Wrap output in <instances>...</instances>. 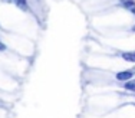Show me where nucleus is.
I'll return each instance as SVG.
<instances>
[{
    "instance_id": "obj_4",
    "label": "nucleus",
    "mask_w": 135,
    "mask_h": 118,
    "mask_svg": "<svg viewBox=\"0 0 135 118\" xmlns=\"http://www.w3.org/2000/svg\"><path fill=\"white\" fill-rule=\"evenodd\" d=\"M19 9H23V10H27V0H12Z\"/></svg>"
},
{
    "instance_id": "obj_5",
    "label": "nucleus",
    "mask_w": 135,
    "mask_h": 118,
    "mask_svg": "<svg viewBox=\"0 0 135 118\" xmlns=\"http://www.w3.org/2000/svg\"><path fill=\"white\" fill-rule=\"evenodd\" d=\"M124 88L128 89V91L135 92V79H129V81H127V82L124 84Z\"/></svg>"
},
{
    "instance_id": "obj_2",
    "label": "nucleus",
    "mask_w": 135,
    "mask_h": 118,
    "mask_svg": "<svg viewBox=\"0 0 135 118\" xmlns=\"http://www.w3.org/2000/svg\"><path fill=\"white\" fill-rule=\"evenodd\" d=\"M121 58L127 62H134L135 63V52H124L121 55Z\"/></svg>"
},
{
    "instance_id": "obj_7",
    "label": "nucleus",
    "mask_w": 135,
    "mask_h": 118,
    "mask_svg": "<svg viewBox=\"0 0 135 118\" xmlns=\"http://www.w3.org/2000/svg\"><path fill=\"white\" fill-rule=\"evenodd\" d=\"M131 30H132V32H135V25H134V26H132V29H131Z\"/></svg>"
},
{
    "instance_id": "obj_1",
    "label": "nucleus",
    "mask_w": 135,
    "mask_h": 118,
    "mask_svg": "<svg viewBox=\"0 0 135 118\" xmlns=\"http://www.w3.org/2000/svg\"><path fill=\"white\" fill-rule=\"evenodd\" d=\"M115 78L119 82H127V81L134 78V71H119L115 74Z\"/></svg>"
},
{
    "instance_id": "obj_3",
    "label": "nucleus",
    "mask_w": 135,
    "mask_h": 118,
    "mask_svg": "<svg viewBox=\"0 0 135 118\" xmlns=\"http://www.w3.org/2000/svg\"><path fill=\"white\" fill-rule=\"evenodd\" d=\"M121 2V6L125 9H128V10H131V9L135 7V0H119Z\"/></svg>"
},
{
    "instance_id": "obj_6",
    "label": "nucleus",
    "mask_w": 135,
    "mask_h": 118,
    "mask_svg": "<svg viewBox=\"0 0 135 118\" xmlns=\"http://www.w3.org/2000/svg\"><path fill=\"white\" fill-rule=\"evenodd\" d=\"M0 50H6V46H4L2 42H0Z\"/></svg>"
}]
</instances>
